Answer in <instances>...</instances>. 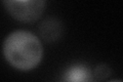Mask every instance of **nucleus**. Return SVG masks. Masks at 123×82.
<instances>
[{"mask_svg": "<svg viewBox=\"0 0 123 82\" xmlns=\"http://www.w3.org/2000/svg\"><path fill=\"white\" fill-rule=\"evenodd\" d=\"M3 57L11 67L20 71L35 69L43 58V45L35 34L27 30H15L5 37Z\"/></svg>", "mask_w": 123, "mask_h": 82, "instance_id": "1", "label": "nucleus"}, {"mask_svg": "<svg viewBox=\"0 0 123 82\" xmlns=\"http://www.w3.org/2000/svg\"><path fill=\"white\" fill-rule=\"evenodd\" d=\"M61 82H94L92 70L87 65L75 63L64 70Z\"/></svg>", "mask_w": 123, "mask_h": 82, "instance_id": "3", "label": "nucleus"}, {"mask_svg": "<svg viewBox=\"0 0 123 82\" xmlns=\"http://www.w3.org/2000/svg\"><path fill=\"white\" fill-rule=\"evenodd\" d=\"M39 32L42 39L46 42H55L59 40L63 34V25L56 18L49 17L41 22Z\"/></svg>", "mask_w": 123, "mask_h": 82, "instance_id": "4", "label": "nucleus"}, {"mask_svg": "<svg viewBox=\"0 0 123 82\" xmlns=\"http://www.w3.org/2000/svg\"><path fill=\"white\" fill-rule=\"evenodd\" d=\"M108 82H122V80L121 79H115V80H110Z\"/></svg>", "mask_w": 123, "mask_h": 82, "instance_id": "6", "label": "nucleus"}, {"mask_svg": "<svg viewBox=\"0 0 123 82\" xmlns=\"http://www.w3.org/2000/svg\"><path fill=\"white\" fill-rule=\"evenodd\" d=\"M2 4L11 17L22 23L38 21L46 7L44 0H4Z\"/></svg>", "mask_w": 123, "mask_h": 82, "instance_id": "2", "label": "nucleus"}, {"mask_svg": "<svg viewBox=\"0 0 123 82\" xmlns=\"http://www.w3.org/2000/svg\"><path fill=\"white\" fill-rule=\"evenodd\" d=\"M111 73H112V70L106 64H99L97 67L93 69L92 71V75H93V78L97 79L98 81L105 80L108 77L111 76Z\"/></svg>", "mask_w": 123, "mask_h": 82, "instance_id": "5", "label": "nucleus"}]
</instances>
